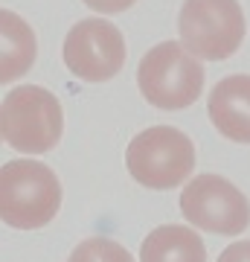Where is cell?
Listing matches in <instances>:
<instances>
[{"instance_id": "obj_13", "label": "cell", "mask_w": 250, "mask_h": 262, "mask_svg": "<svg viewBox=\"0 0 250 262\" xmlns=\"http://www.w3.org/2000/svg\"><path fill=\"white\" fill-rule=\"evenodd\" d=\"M93 12H102V15H117V12L131 9L137 0H84Z\"/></svg>"}, {"instance_id": "obj_11", "label": "cell", "mask_w": 250, "mask_h": 262, "mask_svg": "<svg viewBox=\"0 0 250 262\" xmlns=\"http://www.w3.org/2000/svg\"><path fill=\"white\" fill-rule=\"evenodd\" d=\"M67 262H134V259L120 242L105 239V236H93V239L79 242V248L70 253Z\"/></svg>"}, {"instance_id": "obj_8", "label": "cell", "mask_w": 250, "mask_h": 262, "mask_svg": "<svg viewBox=\"0 0 250 262\" xmlns=\"http://www.w3.org/2000/svg\"><path fill=\"white\" fill-rule=\"evenodd\" d=\"M210 120L221 137L233 143H250V76H227L210 91Z\"/></svg>"}, {"instance_id": "obj_12", "label": "cell", "mask_w": 250, "mask_h": 262, "mask_svg": "<svg viewBox=\"0 0 250 262\" xmlns=\"http://www.w3.org/2000/svg\"><path fill=\"white\" fill-rule=\"evenodd\" d=\"M218 262H250V239L227 245V248L218 253Z\"/></svg>"}, {"instance_id": "obj_5", "label": "cell", "mask_w": 250, "mask_h": 262, "mask_svg": "<svg viewBox=\"0 0 250 262\" xmlns=\"http://www.w3.org/2000/svg\"><path fill=\"white\" fill-rule=\"evenodd\" d=\"M177 32L195 58L224 61L241 47L247 24L239 0H186L177 15Z\"/></svg>"}, {"instance_id": "obj_4", "label": "cell", "mask_w": 250, "mask_h": 262, "mask_svg": "<svg viewBox=\"0 0 250 262\" xmlns=\"http://www.w3.org/2000/svg\"><path fill=\"white\" fill-rule=\"evenodd\" d=\"M125 166L148 189H175L195 172V146L180 128L151 125L128 143Z\"/></svg>"}, {"instance_id": "obj_3", "label": "cell", "mask_w": 250, "mask_h": 262, "mask_svg": "<svg viewBox=\"0 0 250 262\" xmlns=\"http://www.w3.org/2000/svg\"><path fill=\"white\" fill-rule=\"evenodd\" d=\"M64 131V114L47 88L20 84L0 102V137L24 155H47Z\"/></svg>"}, {"instance_id": "obj_9", "label": "cell", "mask_w": 250, "mask_h": 262, "mask_svg": "<svg viewBox=\"0 0 250 262\" xmlns=\"http://www.w3.org/2000/svg\"><path fill=\"white\" fill-rule=\"evenodd\" d=\"M35 56L38 41L32 27L15 12L0 9V84L27 76Z\"/></svg>"}, {"instance_id": "obj_7", "label": "cell", "mask_w": 250, "mask_h": 262, "mask_svg": "<svg viewBox=\"0 0 250 262\" xmlns=\"http://www.w3.org/2000/svg\"><path fill=\"white\" fill-rule=\"evenodd\" d=\"M64 64L84 82H108L122 70L128 47L125 38L111 20L84 18L64 38Z\"/></svg>"}, {"instance_id": "obj_14", "label": "cell", "mask_w": 250, "mask_h": 262, "mask_svg": "<svg viewBox=\"0 0 250 262\" xmlns=\"http://www.w3.org/2000/svg\"><path fill=\"white\" fill-rule=\"evenodd\" d=\"M0 140H3V137H0Z\"/></svg>"}, {"instance_id": "obj_1", "label": "cell", "mask_w": 250, "mask_h": 262, "mask_svg": "<svg viewBox=\"0 0 250 262\" xmlns=\"http://www.w3.org/2000/svg\"><path fill=\"white\" fill-rule=\"evenodd\" d=\"M61 210V181L41 160H9L0 166V222L15 230H38Z\"/></svg>"}, {"instance_id": "obj_6", "label": "cell", "mask_w": 250, "mask_h": 262, "mask_svg": "<svg viewBox=\"0 0 250 262\" xmlns=\"http://www.w3.org/2000/svg\"><path fill=\"white\" fill-rule=\"evenodd\" d=\"M180 213L189 225L221 236H239L250 225V201L218 175H198L180 192Z\"/></svg>"}, {"instance_id": "obj_10", "label": "cell", "mask_w": 250, "mask_h": 262, "mask_svg": "<svg viewBox=\"0 0 250 262\" xmlns=\"http://www.w3.org/2000/svg\"><path fill=\"white\" fill-rule=\"evenodd\" d=\"M140 262H207V245L195 227L163 225L143 239Z\"/></svg>"}, {"instance_id": "obj_2", "label": "cell", "mask_w": 250, "mask_h": 262, "mask_svg": "<svg viewBox=\"0 0 250 262\" xmlns=\"http://www.w3.org/2000/svg\"><path fill=\"white\" fill-rule=\"evenodd\" d=\"M137 84L148 105L160 111H184L204 91V64L180 41H163L143 56Z\"/></svg>"}]
</instances>
